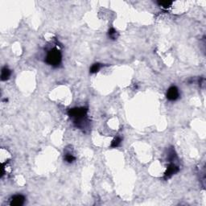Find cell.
<instances>
[{
  "label": "cell",
  "instance_id": "2",
  "mask_svg": "<svg viewBox=\"0 0 206 206\" xmlns=\"http://www.w3.org/2000/svg\"><path fill=\"white\" fill-rule=\"evenodd\" d=\"M62 56L57 48H53L47 54L46 56V63L53 67H58V65L61 63Z\"/></svg>",
  "mask_w": 206,
  "mask_h": 206
},
{
  "label": "cell",
  "instance_id": "3",
  "mask_svg": "<svg viewBox=\"0 0 206 206\" xmlns=\"http://www.w3.org/2000/svg\"><path fill=\"white\" fill-rule=\"evenodd\" d=\"M180 97V92L176 86H171L167 91V98L169 101H175Z\"/></svg>",
  "mask_w": 206,
  "mask_h": 206
},
{
  "label": "cell",
  "instance_id": "6",
  "mask_svg": "<svg viewBox=\"0 0 206 206\" xmlns=\"http://www.w3.org/2000/svg\"><path fill=\"white\" fill-rule=\"evenodd\" d=\"M11 70L7 66H5V67L2 68V71H1V80L2 81H7L11 77Z\"/></svg>",
  "mask_w": 206,
  "mask_h": 206
},
{
  "label": "cell",
  "instance_id": "8",
  "mask_svg": "<svg viewBox=\"0 0 206 206\" xmlns=\"http://www.w3.org/2000/svg\"><path fill=\"white\" fill-rule=\"evenodd\" d=\"M117 31H116V30H115L114 28H110V30H109V31H108V36H109V37H110V39H112V40H115V39L117 38Z\"/></svg>",
  "mask_w": 206,
  "mask_h": 206
},
{
  "label": "cell",
  "instance_id": "4",
  "mask_svg": "<svg viewBox=\"0 0 206 206\" xmlns=\"http://www.w3.org/2000/svg\"><path fill=\"white\" fill-rule=\"evenodd\" d=\"M178 172H179V167L177 165H175L174 163H171L168 165L167 171H166L165 174H164V178L165 179H169Z\"/></svg>",
  "mask_w": 206,
  "mask_h": 206
},
{
  "label": "cell",
  "instance_id": "1",
  "mask_svg": "<svg viewBox=\"0 0 206 206\" xmlns=\"http://www.w3.org/2000/svg\"><path fill=\"white\" fill-rule=\"evenodd\" d=\"M87 112L88 110L86 108H73V109H70L69 111V117L74 118L75 124L77 125V127H80V125L83 122V119L86 117Z\"/></svg>",
  "mask_w": 206,
  "mask_h": 206
},
{
  "label": "cell",
  "instance_id": "7",
  "mask_svg": "<svg viewBox=\"0 0 206 206\" xmlns=\"http://www.w3.org/2000/svg\"><path fill=\"white\" fill-rule=\"evenodd\" d=\"M101 64H98V63L94 64V65L91 66V68H90V72H91V73H95V72H98L99 69H101Z\"/></svg>",
  "mask_w": 206,
  "mask_h": 206
},
{
  "label": "cell",
  "instance_id": "5",
  "mask_svg": "<svg viewBox=\"0 0 206 206\" xmlns=\"http://www.w3.org/2000/svg\"><path fill=\"white\" fill-rule=\"evenodd\" d=\"M24 201H25V197L23 195H14V197H11L10 204L13 206H21L24 204Z\"/></svg>",
  "mask_w": 206,
  "mask_h": 206
},
{
  "label": "cell",
  "instance_id": "11",
  "mask_svg": "<svg viewBox=\"0 0 206 206\" xmlns=\"http://www.w3.org/2000/svg\"><path fill=\"white\" fill-rule=\"evenodd\" d=\"M121 142H122V139H121V138H119V137H117L116 139H114L112 141L111 146H112V147H117V146H119L120 143H121Z\"/></svg>",
  "mask_w": 206,
  "mask_h": 206
},
{
  "label": "cell",
  "instance_id": "9",
  "mask_svg": "<svg viewBox=\"0 0 206 206\" xmlns=\"http://www.w3.org/2000/svg\"><path fill=\"white\" fill-rule=\"evenodd\" d=\"M158 4L160 6V7L165 8V9H168L169 7L172 5V2H168V1H161V2H158Z\"/></svg>",
  "mask_w": 206,
  "mask_h": 206
},
{
  "label": "cell",
  "instance_id": "10",
  "mask_svg": "<svg viewBox=\"0 0 206 206\" xmlns=\"http://www.w3.org/2000/svg\"><path fill=\"white\" fill-rule=\"evenodd\" d=\"M65 159L66 162L71 163H72L75 159H76V158H75V156H73V155H72V154L67 153V154H65Z\"/></svg>",
  "mask_w": 206,
  "mask_h": 206
}]
</instances>
